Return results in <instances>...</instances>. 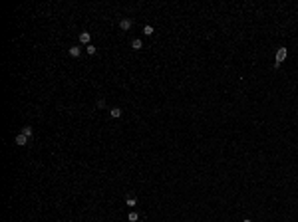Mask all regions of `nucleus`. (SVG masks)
<instances>
[{
	"instance_id": "f257e3e1",
	"label": "nucleus",
	"mask_w": 298,
	"mask_h": 222,
	"mask_svg": "<svg viewBox=\"0 0 298 222\" xmlns=\"http://www.w3.org/2000/svg\"><path fill=\"white\" fill-rule=\"evenodd\" d=\"M286 56H288V50H286V48H278L276 58H274V67H280V64L286 59Z\"/></svg>"
},
{
	"instance_id": "f03ea898",
	"label": "nucleus",
	"mask_w": 298,
	"mask_h": 222,
	"mask_svg": "<svg viewBox=\"0 0 298 222\" xmlns=\"http://www.w3.org/2000/svg\"><path fill=\"white\" fill-rule=\"evenodd\" d=\"M79 42H82L84 46H90V44H92V34L90 32H82L79 34Z\"/></svg>"
},
{
	"instance_id": "7ed1b4c3",
	"label": "nucleus",
	"mask_w": 298,
	"mask_h": 222,
	"mask_svg": "<svg viewBox=\"0 0 298 222\" xmlns=\"http://www.w3.org/2000/svg\"><path fill=\"white\" fill-rule=\"evenodd\" d=\"M131 26H133V20H131V18H123L121 22H119V28H121L123 32H127Z\"/></svg>"
},
{
	"instance_id": "20e7f679",
	"label": "nucleus",
	"mask_w": 298,
	"mask_h": 222,
	"mask_svg": "<svg viewBox=\"0 0 298 222\" xmlns=\"http://www.w3.org/2000/svg\"><path fill=\"white\" fill-rule=\"evenodd\" d=\"M14 143L18 145V147H24V145H28V137H26V135H22V133H20V135H16V139H14Z\"/></svg>"
},
{
	"instance_id": "39448f33",
	"label": "nucleus",
	"mask_w": 298,
	"mask_h": 222,
	"mask_svg": "<svg viewBox=\"0 0 298 222\" xmlns=\"http://www.w3.org/2000/svg\"><path fill=\"white\" fill-rule=\"evenodd\" d=\"M68 52H70V56H72V58H79V56H82V48L72 46L70 50H68Z\"/></svg>"
},
{
	"instance_id": "423d86ee",
	"label": "nucleus",
	"mask_w": 298,
	"mask_h": 222,
	"mask_svg": "<svg viewBox=\"0 0 298 222\" xmlns=\"http://www.w3.org/2000/svg\"><path fill=\"white\" fill-rule=\"evenodd\" d=\"M121 113H123V111L119 109V107H111V109H109V115H111L113 119H117V117H121Z\"/></svg>"
},
{
	"instance_id": "0eeeda50",
	"label": "nucleus",
	"mask_w": 298,
	"mask_h": 222,
	"mask_svg": "<svg viewBox=\"0 0 298 222\" xmlns=\"http://www.w3.org/2000/svg\"><path fill=\"white\" fill-rule=\"evenodd\" d=\"M20 133H22V135H26V137L30 139V137H32V133H34V129L30 127V125H26V127H22V131H20Z\"/></svg>"
},
{
	"instance_id": "6e6552de",
	"label": "nucleus",
	"mask_w": 298,
	"mask_h": 222,
	"mask_svg": "<svg viewBox=\"0 0 298 222\" xmlns=\"http://www.w3.org/2000/svg\"><path fill=\"white\" fill-rule=\"evenodd\" d=\"M131 48L135 50V52H137V50H141V48H143V42H141L139 38H135V40L131 42Z\"/></svg>"
},
{
	"instance_id": "1a4fd4ad",
	"label": "nucleus",
	"mask_w": 298,
	"mask_h": 222,
	"mask_svg": "<svg viewBox=\"0 0 298 222\" xmlns=\"http://www.w3.org/2000/svg\"><path fill=\"white\" fill-rule=\"evenodd\" d=\"M127 220H129V222H137L139 220V212H135V210L129 212V214H127Z\"/></svg>"
},
{
	"instance_id": "9d476101",
	"label": "nucleus",
	"mask_w": 298,
	"mask_h": 222,
	"mask_svg": "<svg viewBox=\"0 0 298 222\" xmlns=\"http://www.w3.org/2000/svg\"><path fill=\"white\" fill-rule=\"evenodd\" d=\"M86 52H87V56H93V54L98 52V48L93 46V44H90V46H86Z\"/></svg>"
},
{
	"instance_id": "9b49d317",
	"label": "nucleus",
	"mask_w": 298,
	"mask_h": 222,
	"mask_svg": "<svg viewBox=\"0 0 298 222\" xmlns=\"http://www.w3.org/2000/svg\"><path fill=\"white\" fill-rule=\"evenodd\" d=\"M125 204H127V206H135V204H137V198H135V196H127Z\"/></svg>"
},
{
	"instance_id": "f8f14e48",
	"label": "nucleus",
	"mask_w": 298,
	"mask_h": 222,
	"mask_svg": "<svg viewBox=\"0 0 298 222\" xmlns=\"http://www.w3.org/2000/svg\"><path fill=\"white\" fill-rule=\"evenodd\" d=\"M153 32H155V30H153V26H149V24L143 28V34H145V36H153Z\"/></svg>"
},
{
	"instance_id": "ddd939ff",
	"label": "nucleus",
	"mask_w": 298,
	"mask_h": 222,
	"mask_svg": "<svg viewBox=\"0 0 298 222\" xmlns=\"http://www.w3.org/2000/svg\"><path fill=\"white\" fill-rule=\"evenodd\" d=\"M98 107H99V109H101V107H106V101H103V99H99V101H98Z\"/></svg>"
},
{
	"instance_id": "4468645a",
	"label": "nucleus",
	"mask_w": 298,
	"mask_h": 222,
	"mask_svg": "<svg viewBox=\"0 0 298 222\" xmlns=\"http://www.w3.org/2000/svg\"><path fill=\"white\" fill-rule=\"evenodd\" d=\"M243 222H251V218H245V220H243Z\"/></svg>"
}]
</instances>
